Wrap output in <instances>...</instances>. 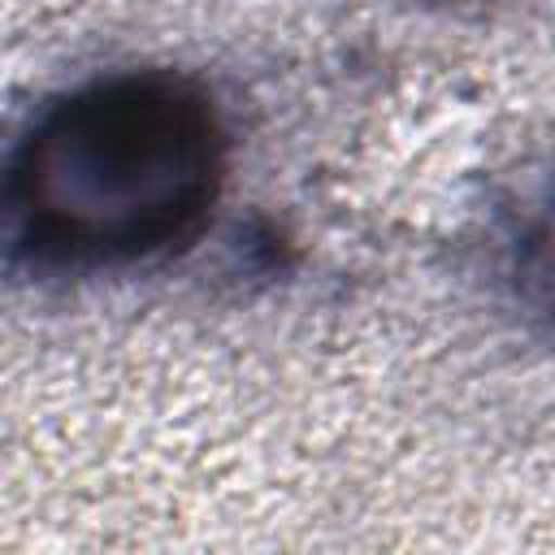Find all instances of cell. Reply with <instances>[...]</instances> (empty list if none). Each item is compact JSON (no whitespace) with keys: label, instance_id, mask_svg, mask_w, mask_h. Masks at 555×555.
<instances>
[{"label":"cell","instance_id":"1","mask_svg":"<svg viewBox=\"0 0 555 555\" xmlns=\"http://www.w3.org/2000/svg\"><path fill=\"white\" fill-rule=\"evenodd\" d=\"M225 182V130L182 74L95 78L52 100L9 173V217L43 264L108 269L195 238Z\"/></svg>","mask_w":555,"mask_h":555}]
</instances>
